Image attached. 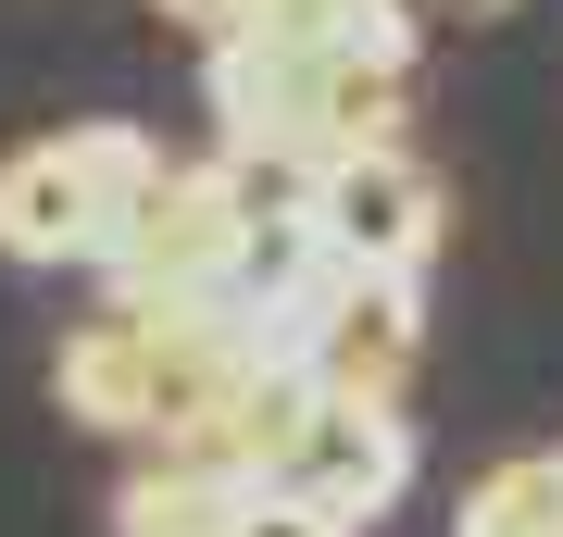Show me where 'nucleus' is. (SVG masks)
I'll return each instance as SVG.
<instances>
[{"instance_id": "obj_8", "label": "nucleus", "mask_w": 563, "mask_h": 537, "mask_svg": "<svg viewBox=\"0 0 563 537\" xmlns=\"http://www.w3.org/2000/svg\"><path fill=\"white\" fill-rule=\"evenodd\" d=\"M225 537H351L339 513H313V500H288V488H263V500H239V525Z\"/></svg>"}, {"instance_id": "obj_5", "label": "nucleus", "mask_w": 563, "mask_h": 537, "mask_svg": "<svg viewBox=\"0 0 563 537\" xmlns=\"http://www.w3.org/2000/svg\"><path fill=\"white\" fill-rule=\"evenodd\" d=\"M288 500H313V513H339L351 537L388 513V500L413 488V413H376V400H325L301 425V450H288Z\"/></svg>"}, {"instance_id": "obj_4", "label": "nucleus", "mask_w": 563, "mask_h": 537, "mask_svg": "<svg viewBox=\"0 0 563 537\" xmlns=\"http://www.w3.org/2000/svg\"><path fill=\"white\" fill-rule=\"evenodd\" d=\"M413 362H426V288H413V276H351L339 300H325L301 376H313L325 400H376V413H401Z\"/></svg>"}, {"instance_id": "obj_3", "label": "nucleus", "mask_w": 563, "mask_h": 537, "mask_svg": "<svg viewBox=\"0 0 563 537\" xmlns=\"http://www.w3.org/2000/svg\"><path fill=\"white\" fill-rule=\"evenodd\" d=\"M313 225L351 276H413L426 288V262H439V176L413 150H363L339 176H313Z\"/></svg>"}, {"instance_id": "obj_1", "label": "nucleus", "mask_w": 563, "mask_h": 537, "mask_svg": "<svg viewBox=\"0 0 563 537\" xmlns=\"http://www.w3.org/2000/svg\"><path fill=\"white\" fill-rule=\"evenodd\" d=\"M239 250H251V213H239L225 150L163 163L139 188V213L113 225V250H101V300L113 313H225L239 300Z\"/></svg>"}, {"instance_id": "obj_7", "label": "nucleus", "mask_w": 563, "mask_h": 537, "mask_svg": "<svg viewBox=\"0 0 563 537\" xmlns=\"http://www.w3.org/2000/svg\"><path fill=\"white\" fill-rule=\"evenodd\" d=\"M225 525H239V488L188 476V462H139L113 488V537H225Z\"/></svg>"}, {"instance_id": "obj_10", "label": "nucleus", "mask_w": 563, "mask_h": 537, "mask_svg": "<svg viewBox=\"0 0 563 537\" xmlns=\"http://www.w3.org/2000/svg\"><path fill=\"white\" fill-rule=\"evenodd\" d=\"M463 13H501V0H463Z\"/></svg>"}, {"instance_id": "obj_6", "label": "nucleus", "mask_w": 563, "mask_h": 537, "mask_svg": "<svg viewBox=\"0 0 563 537\" xmlns=\"http://www.w3.org/2000/svg\"><path fill=\"white\" fill-rule=\"evenodd\" d=\"M451 537H563V450H514L463 488Z\"/></svg>"}, {"instance_id": "obj_9", "label": "nucleus", "mask_w": 563, "mask_h": 537, "mask_svg": "<svg viewBox=\"0 0 563 537\" xmlns=\"http://www.w3.org/2000/svg\"><path fill=\"white\" fill-rule=\"evenodd\" d=\"M163 25H188V38H225V25H239V0H151Z\"/></svg>"}, {"instance_id": "obj_2", "label": "nucleus", "mask_w": 563, "mask_h": 537, "mask_svg": "<svg viewBox=\"0 0 563 537\" xmlns=\"http://www.w3.org/2000/svg\"><path fill=\"white\" fill-rule=\"evenodd\" d=\"M151 176H163V150L139 138V125L25 138L13 163H0V250H13V262H101Z\"/></svg>"}]
</instances>
